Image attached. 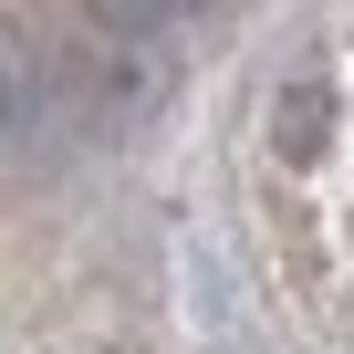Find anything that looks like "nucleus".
<instances>
[{"label": "nucleus", "mask_w": 354, "mask_h": 354, "mask_svg": "<svg viewBox=\"0 0 354 354\" xmlns=\"http://www.w3.org/2000/svg\"><path fill=\"white\" fill-rule=\"evenodd\" d=\"M313 125H323V94H313V84L281 94V146H313Z\"/></svg>", "instance_id": "1"}]
</instances>
